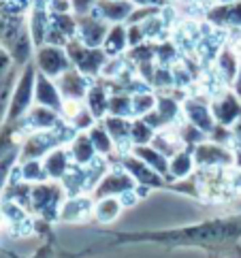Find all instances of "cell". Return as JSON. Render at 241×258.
I'll list each match as a JSON object with an SVG mask.
<instances>
[{
    "mask_svg": "<svg viewBox=\"0 0 241 258\" xmlns=\"http://www.w3.org/2000/svg\"><path fill=\"white\" fill-rule=\"evenodd\" d=\"M109 96H111V92H109V86L105 84V81H100V79L92 81L83 105L94 113V117L98 119V122L103 117H107V113H109Z\"/></svg>",
    "mask_w": 241,
    "mask_h": 258,
    "instance_id": "cell-20",
    "label": "cell"
},
{
    "mask_svg": "<svg viewBox=\"0 0 241 258\" xmlns=\"http://www.w3.org/2000/svg\"><path fill=\"white\" fill-rule=\"evenodd\" d=\"M96 3L98 0H71V9L77 17H83V15H90L92 11H94Z\"/></svg>",
    "mask_w": 241,
    "mask_h": 258,
    "instance_id": "cell-41",
    "label": "cell"
},
{
    "mask_svg": "<svg viewBox=\"0 0 241 258\" xmlns=\"http://www.w3.org/2000/svg\"><path fill=\"white\" fill-rule=\"evenodd\" d=\"M64 49L69 53L73 69H77L79 73H83V75L90 79H98L107 60H109L103 47H88V45H83L79 39H71Z\"/></svg>",
    "mask_w": 241,
    "mask_h": 258,
    "instance_id": "cell-4",
    "label": "cell"
},
{
    "mask_svg": "<svg viewBox=\"0 0 241 258\" xmlns=\"http://www.w3.org/2000/svg\"><path fill=\"white\" fill-rule=\"evenodd\" d=\"M128 26V47H137V45L147 43V36L141 24H126Z\"/></svg>",
    "mask_w": 241,
    "mask_h": 258,
    "instance_id": "cell-40",
    "label": "cell"
},
{
    "mask_svg": "<svg viewBox=\"0 0 241 258\" xmlns=\"http://www.w3.org/2000/svg\"><path fill=\"white\" fill-rule=\"evenodd\" d=\"M100 122L105 124V128L109 131L111 135V139H113L115 147H117V152L122 150V154L126 152H131V124H133V119L131 117H117V115H107L103 117Z\"/></svg>",
    "mask_w": 241,
    "mask_h": 258,
    "instance_id": "cell-22",
    "label": "cell"
},
{
    "mask_svg": "<svg viewBox=\"0 0 241 258\" xmlns=\"http://www.w3.org/2000/svg\"><path fill=\"white\" fill-rule=\"evenodd\" d=\"M131 3L135 5V9H139V7H156V9H162L166 5V0H131Z\"/></svg>",
    "mask_w": 241,
    "mask_h": 258,
    "instance_id": "cell-43",
    "label": "cell"
},
{
    "mask_svg": "<svg viewBox=\"0 0 241 258\" xmlns=\"http://www.w3.org/2000/svg\"><path fill=\"white\" fill-rule=\"evenodd\" d=\"M60 122H62V115L58 111L47 109V107H41V105H34L20 124L26 128L28 133H36V131H53Z\"/></svg>",
    "mask_w": 241,
    "mask_h": 258,
    "instance_id": "cell-18",
    "label": "cell"
},
{
    "mask_svg": "<svg viewBox=\"0 0 241 258\" xmlns=\"http://www.w3.org/2000/svg\"><path fill=\"white\" fill-rule=\"evenodd\" d=\"M36 67L34 62L22 67L17 73L15 86L11 92V100H9V109L5 115V124H20L28 115V111L34 107V84H36Z\"/></svg>",
    "mask_w": 241,
    "mask_h": 258,
    "instance_id": "cell-2",
    "label": "cell"
},
{
    "mask_svg": "<svg viewBox=\"0 0 241 258\" xmlns=\"http://www.w3.org/2000/svg\"><path fill=\"white\" fill-rule=\"evenodd\" d=\"M92 81L94 79L86 77L77 69H69L67 73H62V75L55 79V84H58V90L64 98V103H83Z\"/></svg>",
    "mask_w": 241,
    "mask_h": 258,
    "instance_id": "cell-9",
    "label": "cell"
},
{
    "mask_svg": "<svg viewBox=\"0 0 241 258\" xmlns=\"http://www.w3.org/2000/svg\"><path fill=\"white\" fill-rule=\"evenodd\" d=\"M218 5H230V3H239V0H216Z\"/></svg>",
    "mask_w": 241,
    "mask_h": 258,
    "instance_id": "cell-46",
    "label": "cell"
},
{
    "mask_svg": "<svg viewBox=\"0 0 241 258\" xmlns=\"http://www.w3.org/2000/svg\"><path fill=\"white\" fill-rule=\"evenodd\" d=\"M100 47H103V51L107 53L109 58L124 56V53L131 49L128 47V26L126 24H111Z\"/></svg>",
    "mask_w": 241,
    "mask_h": 258,
    "instance_id": "cell-25",
    "label": "cell"
},
{
    "mask_svg": "<svg viewBox=\"0 0 241 258\" xmlns=\"http://www.w3.org/2000/svg\"><path fill=\"white\" fill-rule=\"evenodd\" d=\"M67 199V190L60 181H41L34 183L30 188V205L28 211L34 214L36 218H41L45 224L53 222V220H60V209L62 203Z\"/></svg>",
    "mask_w": 241,
    "mask_h": 258,
    "instance_id": "cell-3",
    "label": "cell"
},
{
    "mask_svg": "<svg viewBox=\"0 0 241 258\" xmlns=\"http://www.w3.org/2000/svg\"><path fill=\"white\" fill-rule=\"evenodd\" d=\"M137 188L135 179L128 175L122 167L119 169H109L103 179L98 181V186L94 188V192H92V199H105V197H122L124 192Z\"/></svg>",
    "mask_w": 241,
    "mask_h": 258,
    "instance_id": "cell-10",
    "label": "cell"
},
{
    "mask_svg": "<svg viewBox=\"0 0 241 258\" xmlns=\"http://www.w3.org/2000/svg\"><path fill=\"white\" fill-rule=\"evenodd\" d=\"M119 167H122L131 177L135 179V183L139 188L145 190H158V188H166V177H162L160 173H156L152 167H147L143 160H139L135 154L126 152L119 156Z\"/></svg>",
    "mask_w": 241,
    "mask_h": 258,
    "instance_id": "cell-7",
    "label": "cell"
},
{
    "mask_svg": "<svg viewBox=\"0 0 241 258\" xmlns=\"http://www.w3.org/2000/svg\"><path fill=\"white\" fill-rule=\"evenodd\" d=\"M179 53H177V47H175V43L171 41H160L156 43V64L158 67H173L175 62H177Z\"/></svg>",
    "mask_w": 241,
    "mask_h": 258,
    "instance_id": "cell-37",
    "label": "cell"
},
{
    "mask_svg": "<svg viewBox=\"0 0 241 258\" xmlns=\"http://www.w3.org/2000/svg\"><path fill=\"white\" fill-rule=\"evenodd\" d=\"M51 28L64 34L67 39H77V15L75 13H49Z\"/></svg>",
    "mask_w": 241,
    "mask_h": 258,
    "instance_id": "cell-32",
    "label": "cell"
},
{
    "mask_svg": "<svg viewBox=\"0 0 241 258\" xmlns=\"http://www.w3.org/2000/svg\"><path fill=\"white\" fill-rule=\"evenodd\" d=\"M241 239V214L224 216V218H209L197 224L179 226V228H164V230H141V233H126L117 235L113 245L119 243H162V245H197L211 247L224 245Z\"/></svg>",
    "mask_w": 241,
    "mask_h": 258,
    "instance_id": "cell-1",
    "label": "cell"
},
{
    "mask_svg": "<svg viewBox=\"0 0 241 258\" xmlns=\"http://www.w3.org/2000/svg\"><path fill=\"white\" fill-rule=\"evenodd\" d=\"M207 24L214 28H230V30H241V0L230 5H214L205 15Z\"/></svg>",
    "mask_w": 241,
    "mask_h": 258,
    "instance_id": "cell-15",
    "label": "cell"
},
{
    "mask_svg": "<svg viewBox=\"0 0 241 258\" xmlns=\"http://www.w3.org/2000/svg\"><path fill=\"white\" fill-rule=\"evenodd\" d=\"M194 154V162H197V169L203 171H216V169H230L235 164V152L233 147L228 145H220L205 139L203 143L192 147Z\"/></svg>",
    "mask_w": 241,
    "mask_h": 258,
    "instance_id": "cell-5",
    "label": "cell"
},
{
    "mask_svg": "<svg viewBox=\"0 0 241 258\" xmlns=\"http://www.w3.org/2000/svg\"><path fill=\"white\" fill-rule=\"evenodd\" d=\"M17 171H20V179L30 183V186L47 181V173H45L43 160H22V162H17Z\"/></svg>",
    "mask_w": 241,
    "mask_h": 258,
    "instance_id": "cell-29",
    "label": "cell"
},
{
    "mask_svg": "<svg viewBox=\"0 0 241 258\" xmlns=\"http://www.w3.org/2000/svg\"><path fill=\"white\" fill-rule=\"evenodd\" d=\"M13 64H15V62H13V58H11V53L7 51V47H3V45H0V81L7 77V73L11 71Z\"/></svg>",
    "mask_w": 241,
    "mask_h": 258,
    "instance_id": "cell-42",
    "label": "cell"
},
{
    "mask_svg": "<svg viewBox=\"0 0 241 258\" xmlns=\"http://www.w3.org/2000/svg\"><path fill=\"white\" fill-rule=\"evenodd\" d=\"M233 152H235V164L233 167L237 169V171H241V145H233Z\"/></svg>",
    "mask_w": 241,
    "mask_h": 258,
    "instance_id": "cell-44",
    "label": "cell"
},
{
    "mask_svg": "<svg viewBox=\"0 0 241 258\" xmlns=\"http://www.w3.org/2000/svg\"><path fill=\"white\" fill-rule=\"evenodd\" d=\"M214 64H216V75L222 84L226 86H233L235 79L239 77L241 73V56L239 51L233 47L230 43H226L224 47H220L216 58H214Z\"/></svg>",
    "mask_w": 241,
    "mask_h": 258,
    "instance_id": "cell-12",
    "label": "cell"
},
{
    "mask_svg": "<svg viewBox=\"0 0 241 258\" xmlns=\"http://www.w3.org/2000/svg\"><path fill=\"white\" fill-rule=\"evenodd\" d=\"M94 211V199L92 195H75L67 197L60 209V220L62 222H81Z\"/></svg>",
    "mask_w": 241,
    "mask_h": 258,
    "instance_id": "cell-17",
    "label": "cell"
},
{
    "mask_svg": "<svg viewBox=\"0 0 241 258\" xmlns=\"http://www.w3.org/2000/svg\"><path fill=\"white\" fill-rule=\"evenodd\" d=\"M53 241L51 239H47L43 245H39L34 250V254H28V256H24V254H15V252H11V250H3L5 252V256L7 258H53Z\"/></svg>",
    "mask_w": 241,
    "mask_h": 258,
    "instance_id": "cell-38",
    "label": "cell"
},
{
    "mask_svg": "<svg viewBox=\"0 0 241 258\" xmlns=\"http://www.w3.org/2000/svg\"><path fill=\"white\" fill-rule=\"evenodd\" d=\"M124 203L119 197H105V199H96L94 201V211H92V218L100 224H111L122 216L124 211Z\"/></svg>",
    "mask_w": 241,
    "mask_h": 258,
    "instance_id": "cell-27",
    "label": "cell"
},
{
    "mask_svg": "<svg viewBox=\"0 0 241 258\" xmlns=\"http://www.w3.org/2000/svg\"><path fill=\"white\" fill-rule=\"evenodd\" d=\"M230 131H233V137H235V143L237 145H241V119H239V122L233 126V128H230Z\"/></svg>",
    "mask_w": 241,
    "mask_h": 258,
    "instance_id": "cell-45",
    "label": "cell"
},
{
    "mask_svg": "<svg viewBox=\"0 0 241 258\" xmlns=\"http://www.w3.org/2000/svg\"><path fill=\"white\" fill-rule=\"evenodd\" d=\"M133 11L135 5L131 0H98L92 13H96L100 20L111 26V24H126L131 20Z\"/></svg>",
    "mask_w": 241,
    "mask_h": 258,
    "instance_id": "cell-16",
    "label": "cell"
},
{
    "mask_svg": "<svg viewBox=\"0 0 241 258\" xmlns=\"http://www.w3.org/2000/svg\"><path fill=\"white\" fill-rule=\"evenodd\" d=\"M32 62L41 75H47L51 79H58L62 73L73 69L67 49L58 47V45H43V47H39L34 51Z\"/></svg>",
    "mask_w": 241,
    "mask_h": 258,
    "instance_id": "cell-6",
    "label": "cell"
},
{
    "mask_svg": "<svg viewBox=\"0 0 241 258\" xmlns=\"http://www.w3.org/2000/svg\"><path fill=\"white\" fill-rule=\"evenodd\" d=\"M194 171H197V162H194L192 147L184 145L182 150H177L169 158V181L188 179V177H192Z\"/></svg>",
    "mask_w": 241,
    "mask_h": 258,
    "instance_id": "cell-21",
    "label": "cell"
},
{
    "mask_svg": "<svg viewBox=\"0 0 241 258\" xmlns=\"http://www.w3.org/2000/svg\"><path fill=\"white\" fill-rule=\"evenodd\" d=\"M131 154H135L139 160H143L147 164V167H152L156 173H160L162 177L169 179V156H164L160 150H156L154 145L131 147Z\"/></svg>",
    "mask_w": 241,
    "mask_h": 258,
    "instance_id": "cell-26",
    "label": "cell"
},
{
    "mask_svg": "<svg viewBox=\"0 0 241 258\" xmlns=\"http://www.w3.org/2000/svg\"><path fill=\"white\" fill-rule=\"evenodd\" d=\"M154 135L156 131L145 122L143 117H133V124H131V145H150L154 141Z\"/></svg>",
    "mask_w": 241,
    "mask_h": 258,
    "instance_id": "cell-33",
    "label": "cell"
},
{
    "mask_svg": "<svg viewBox=\"0 0 241 258\" xmlns=\"http://www.w3.org/2000/svg\"><path fill=\"white\" fill-rule=\"evenodd\" d=\"M67 122H69L73 128H75L77 133H88L90 128L98 122V119L94 117V113H92L86 105H81L79 109H75V111H73V113L67 117Z\"/></svg>",
    "mask_w": 241,
    "mask_h": 258,
    "instance_id": "cell-35",
    "label": "cell"
},
{
    "mask_svg": "<svg viewBox=\"0 0 241 258\" xmlns=\"http://www.w3.org/2000/svg\"><path fill=\"white\" fill-rule=\"evenodd\" d=\"M107 30L109 24L100 20L96 13L77 17V39L88 47H100L107 36Z\"/></svg>",
    "mask_w": 241,
    "mask_h": 258,
    "instance_id": "cell-13",
    "label": "cell"
},
{
    "mask_svg": "<svg viewBox=\"0 0 241 258\" xmlns=\"http://www.w3.org/2000/svg\"><path fill=\"white\" fill-rule=\"evenodd\" d=\"M154 88H173V73L169 67H158L156 64V69H154V77H152V84Z\"/></svg>",
    "mask_w": 241,
    "mask_h": 258,
    "instance_id": "cell-39",
    "label": "cell"
},
{
    "mask_svg": "<svg viewBox=\"0 0 241 258\" xmlns=\"http://www.w3.org/2000/svg\"><path fill=\"white\" fill-rule=\"evenodd\" d=\"M51 28V15L49 9H41V7H32L30 9V17H28V30H30L34 49H39L47 41V34Z\"/></svg>",
    "mask_w": 241,
    "mask_h": 258,
    "instance_id": "cell-23",
    "label": "cell"
},
{
    "mask_svg": "<svg viewBox=\"0 0 241 258\" xmlns=\"http://www.w3.org/2000/svg\"><path fill=\"white\" fill-rule=\"evenodd\" d=\"M156 111L162 115L166 126L171 128L182 117V105H179V100L173 96H158V100H156Z\"/></svg>",
    "mask_w": 241,
    "mask_h": 258,
    "instance_id": "cell-31",
    "label": "cell"
},
{
    "mask_svg": "<svg viewBox=\"0 0 241 258\" xmlns=\"http://www.w3.org/2000/svg\"><path fill=\"white\" fill-rule=\"evenodd\" d=\"M211 113L216 117V124L233 128L241 119V98L230 90L222 92L211 100Z\"/></svg>",
    "mask_w": 241,
    "mask_h": 258,
    "instance_id": "cell-11",
    "label": "cell"
},
{
    "mask_svg": "<svg viewBox=\"0 0 241 258\" xmlns=\"http://www.w3.org/2000/svg\"><path fill=\"white\" fill-rule=\"evenodd\" d=\"M107 115H117V117H135L133 113V94L128 92H113L109 96V113Z\"/></svg>",
    "mask_w": 241,
    "mask_h": 258,
    "instance_id": "cell-30",
    "label": "cell"
},
{
    "mask_svg": "<svg viewBox=\"0 0 241 258\" xmlns=\"http://www.w3.org/2000/svg\"><path fill=\"white\" fill-rule=\"evenodd\" d=\"M175 133H177L182 145H186V147H194V145H199V143H203V141L207 139L205 133H201L197 126H192V124H188V122L179 124L177 128H175Z\"/></svg>",
    "mask_w": 241,
    "mask_h": 258,
    "instance_id": "cell-36",
    "label": "cell"
},
{
    "mask_svg": "<svg viewBox=\"0 0 241 258\" xmlns=\"http://www.w3.org/2000/svg\"><path fill=\"white\" fill-rule=\"evenodd\" d=\"M67 147H69L73 164H77V167H88V164H92L98 158V152H96V147L92 143L88 133H77L75 139H73Z\"/></svg>",
    "mask_w": 241,
    "mask_h": 258,
    "instance_id": "cell-24",
    "label": "cell"
},
{
    "mask_svg": "<svg viewBox=\"0 0 241 258\" xmlns=\"http://www.w3.org/2000/svg\"><path fill=\"white\" fill-rule=\"evenodd\" d=\"M34 105L53 109V111H58V113L62 115V111H64V98H62V94H60L55 79H51V77H47V75H41V73H36Z\"/></svg>",
    "mask_w": 241,
    "mask_h": 258,
    "instance_id": "cell-14",
    "label": "cell"
},
{
    "mask_svg": "<svg viewBox=\"0 0 241 258\" xmlns=\"http://www.w3.org/2000/svg\"><path fill=\"white\" fill-rule=\"evenodd\" d=\"M88 135H90L92 143H94L98 156H103V158H111V156L117 152V147H115V143H113V139H111V135H109V131L105 128L103 122H96L88 131Z\"/></svg>",
    "mask_w": 241,
    "mask_h": 258,
    "instance_id": "cell-28",
    "label": "cell"
},
{
    "mask_svg": "<svg viewBox=\"0 0 241 258\" xmlns=\"http://www.w3.org/2000/svg\"><path fill=\"white\" fill-rule=\"evenodd\" d=\"M5 222H7V220H5V216H3V211H0V228H3Z\"/></svg>",
    "mask_w": 241,
    "mask_h": 258,
    "instance_id": "cell-47",
    "label": "cell"
},
{
    "mask_svg": "<svg viewBox=\"0 0 241 258\" xmlns=\"http://www.w3.org/2000/svg\"><path fill=\"white\" fill-rule=\"evenodd\" d=\"M156 100H158V96H156L154 92H150V90L135 92L133 94V113H135V117H143L150 111H154Z\"/></svg>",
    "mask_w": 241,
    "mask_h": 258,
    "instance_id": "cell-34",
    "label": "cell"
},
{
    "mask_svg": "<svg viewBox=\"0 0 241 258\" xmlns=\"http://www.w3.org/2000/svg\"><path fill=\"white\" fill-rule=\"evenodd\" d=\"M43 167H45V173H47V179H51V181H62V179L69 175L71 167H73L69 147L62 145V147H55V150H51V152L43 158Z\"/></svg>",
    "mask_w": 241,
    "mask_h": 258,
    "instance_id": "cell-19",
    "label": "cell"
},
{
    "mask_svg": "<svg viewBox=\"0 0 241 258\" xmlns=\"http://www.w3.org/2000/svg\"><path fill=\"white\" fill-rule=\"evenodd\" d=\"M182 117L184 122L197 126L201 133L209 135L216 128V117L211 113V103L201 96H188L182 103Z\"/></svg>",
    "mask_w": 241,
    "mask_h": 258,
    "instance_id": "cell-8",
    "label": "cell"
}]
</instances>
